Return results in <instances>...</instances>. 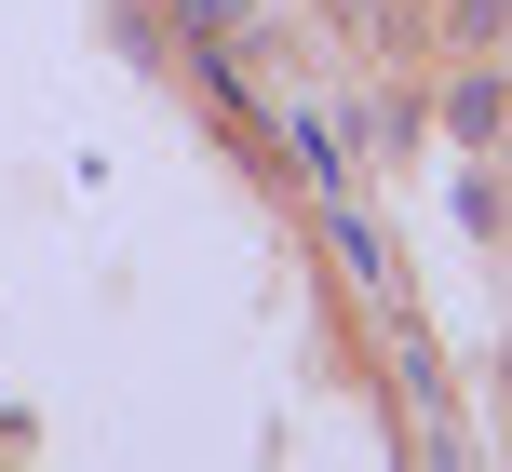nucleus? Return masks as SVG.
Segmentation results:
<instances>
[{"label": "nucleus", "instance_id": "f257e3e1", "mask_svg": "<svg viewBox=\"0 0 512 472\" xmlns=\"http://www.w3.org/2000/svg\"><path fill=\"white\" fill-rule=\"evenodd\" d=\"M445 122H459V135H499V122H512V81H499V68H472L459 95H445Z\"/></svg>", "mask_w": 512, "mask_h": 472}]
</instances>
